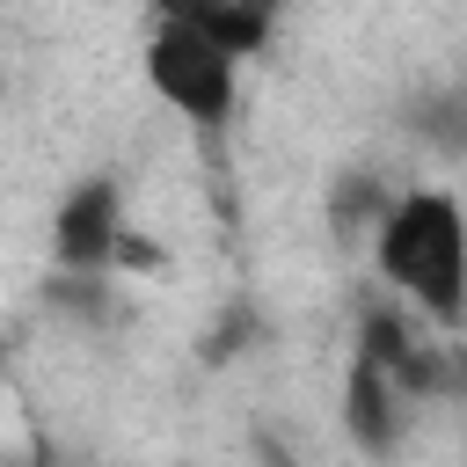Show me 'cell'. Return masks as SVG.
<instances>
[{"label": "cell", "mask_w": 467, "mask_h": 467, "mask_svg": "<svg viewBox=\"0 0 467 467\" xmlns=\"http://www.w3.org/2000/svg\"><path fill=\"white\" fill-rule=\"evenodd\" d=\"M248 343H255V306H248V299H234V306L219 314V328L204 336V365H226V358H241Z\"/></svg>", "instance_id": "cell-7"}, {"label": "cell", "mask_w": 467, "mask_h": 467, "mask_svg": "<svg viewBox=\"0 0 467 467\" xmlns=\"http://www.w3.org/2000/svg\"><path fill=\"white\" fill-rule=\"evenodd\" d=\"M117 241H124V197H117V182L109 175L73 182L58 197V219H51L58 270H109L117 263Z\"/></svg>", "instance_id": "cell-3"}, {"label": "cell", "mask_w": 467, "mask_h": 467, "mask_svg": "<svg viewBox=\"0 0 467 467\" xmlns=\"http://www.w3.org/2000/svg\"><path fill=\"white\" fill-rule=\"evenodd\" d=\"M409 131L416 139H431L438 153H467V88H438V95H416V109H409Z\"/></svg>", "instance_id": "cell-5"}, {"label": "cell", "mask_w": 467, "mask_h": 467, "mask_svg": "<svg viewBox=\"0 0 467 467\" xmlns=\"http://www.w3.org/2000/svg\"><path fill=\"white\" fill-rule=\"evenodd\" d=\"M401 401H409V394L387 379V365L358 350L350 372H343V431H350V445L372 452V460H387V452L401 445V416H409Z\"/></svg>", "instance_id": "cell-4"}, {"label": "cell", "mask_w": 467, "mask_h": 467, "mask_svg": "<svg viewBox=\"0 0 467 467\" xmlns=\"http://www.w3.org/2000/svg\"><path fill=\"white\" fill-rule=\"evenodd\" d=\"M234 66H241V58L219 51L197 22H161L153 44H146V80H153V95L175 102L204 139L226 131V117H234Z\"/></svg>", "instance_id": "cell-2"}, {"label": "cell", "mask_w": 467, "mask_h": 467, "mask_svg": "<svg viewBox=\"0 0 467 467\" xmlns=\"http://www.w3.org/2000/svg\"><path fill=\"white\" fill-rule=\"evenodd\" d=\"M372 263L438 328H460L467 321V212L445 190L394 197L379 212V226H372Z\"/></svg>", "instance_id": "cell-1"}, {"label": "cell", "mask_w": 467, "mask_h": 467, "mask_svg": "<svg viewBox=\"0 0 467 467\" xmlns=\"http://www.w3.org/2000/svg\"><path fill=\"white\" fill-rule=\"evenodd\" d=\"M394 197L379 190V175H336V190H328V234H372L379 226V212H387Z\"/></svg>", "instance_id": "cell-6"}]
</instances>
